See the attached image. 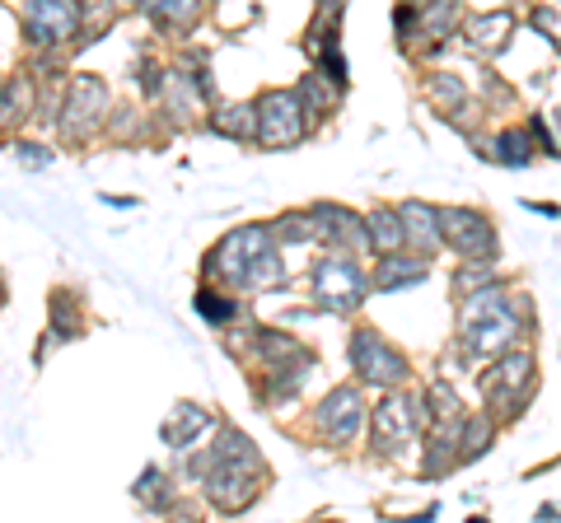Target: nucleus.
<instances>
[{
  "mask_svg": "<svg viewBox=\"0 0 561 523\" xmlns=\"http://www.w3.org/2000/svg\"><path fill=\"white\" fill-rule=\"evenodd\" d=\"M262 481H267V463L253 449V440L243 430L225 426L210 444V467L202 473V496L216 504L220 514H239L262 496Z\"/></svg>",
  "mask_w": 561,
  "mask_h": 523,
  "instance_id": "1",
  "label": "nucleus"
},
{
  "mask_svg": "<svg viewBox=\"0 0 561 523\" xmlns=\"http://www.w3.org/2000/svg\"><path fill=\"white\" fill-rule=\"evenodd\" d=\"M206 276H216L230 290H267L276 281H286V262L276 253V224L230 230L206 253Z\"/></svg>",
  "mask_w": 561,
  "mask_h": 523,
  "instance_id": "2",
  "label": "nucleus"
},
{
  "mask_svg": "<svg viewBox=\"0 0 561 523\" xmlns=\"http://www.w3.org/2000/svg\"><path fill=\"white\" fill-rule=\"evenodd\" d=\"M524 323H529V304H524L519 294H505L501 286H482V290L463 294L459 341L468 356H501L515 346Z\"/></svg>",
  "mask_w": 561,
  "mask_h": 523,
  "instance_id": "3",
  "label": "nucleus"
},
{
  "mask_svg": "<svg viewBox=\"0 0 561 523\" xmlns=\"http://www.w3.org/2000/svg\"><path fill=\"white\" fill-rule=\"evenodd\" d=\"M309 286H313V304H319V309H328V313H356L375 281L365 276V267L351 253L332 248V253H323L319 262H313Z\"/></svg>",
  "mask_w": 561,
  "mask_h": 523,
  "instance_id": "4",
  "label": "nucleus"
},
{
  "mask_svg": "<svg viewBox=\"0 0 561 523\" xmlns=\"http://www.w3.org/2000/svg\"><path fill=\"white\" fill-rule=\"evenodd\" d=\"M253 108H257V146H262V150H290V146L305 141V131H309V108H305V98L295 94V90H272V94H262Z\"/></svg>",
  "mask_w": 561,
  "mask_h": 523,
  "instance_id": "5",
  "label": "nucleus"
},
{
  "mask_svg": "<svg viewBox=\"0 0 561 523\" xmlns=\"http://www.w3.org/2000/svg\"><path fill=\"white\" fill-rule=\"evenodd\" d=\"M108 84L99 75H76L70 80V90L61 98V113H57V127L66 141H90V136L103 127V117H108Z\"/></svg>",
  "mask_w": 561,
  "mask_h": 523,
  "instance_id": "6",
  "label": "nucleus"
},
{
  "mask_svg": "<svg viewBox=\"0 0 561 523\" xmlns=\"http://www.w3.org/2000/svg\"><path fill=\"white\" fill-rule=\"evenodd\" d=\"M20 20H24V38L33 47L57 51L84 28V5L80 0H24Z\"/></svg>",
  "mask_w": 561,
  "mask_h": 523,
  "instance_id": "7",
  "label": "nucleus"
},
{
  "mask_svg": "<svg viewBox=\"0 0 561 523\" xmlns=\"http://www.w3.org/2000/svg\"><path fill=\"white\" fill-rule=\"evenodd\" d=\"M482 383V397L491 411H524L534 393V356L529 351H501V360L478 379Z\"/></svg>",
  "mask_w": 561,
  "mask_h": 523,
  "instance_id": "8",
  "label": "nucleus"
},
{
  "mask_svg": "<svg viewBox=\"0 0 561 523\" xmlns=\"http://www.w3.org/2000/svg\"><path fill=\"white\" fill-rule=\"evenodd\" d=\"M351 364H356L360 383H370V388H398L408 379V356L393 351L375 327H356V337H351Z\"/></svg>",
  "mask_w": 561,
  "mask_h": 523,
  "instance_id": "9",
  "label": "nucleus"
},
{
  "mask_svg": "<svg viewBox=\"0 0 561 523\" xmlns=\"http://www.w3.org/2000/svg\"><path fill=\"white\" fill-rule=\"evenodd\" d=\"M360 426H365V397H360V388H351V383L332 388L319 403V411H313V430H319L332 449H346L360 434Z\"/></svg>",
  "mask_w": 561,
  "mask_h": 523,
  "instance_id": "10",
  "label": "nucleus"
},
{
  "mask_svg": "<svg viewBox=\"0 0 561 523\" xmlns=\"http://www.w3.org/2000/svg\"><path fill=\"white\" fill-rule=\"evenodd\" d=\"M440 230H445V243L459 257L468 262H496V230H491V220L482 211H463V206H449L440 211Z\"/></svg>",
  "mask_w": 561,
  "mask_h": 523,
  "instance_id": "11",
  "label": "nucleus"
},
{
  "mask_svg": "<svg viewBox=\"0 0 561 523\" xmlns=\"http://www.w3.org/2000/svg\"><path fill=\"white\" fill-rule=\"evenodd\" d=\"M416 426H421V416H416V403L412 397H402V393H389L383 403L375 407V453H402L412 440H416Z\"/></svg>",
  "mask_w": 561,
  "mask_h": 523,
  "instance_id": "12",
  "label": "nucleus"
},
{
  "mask_svg": "<svg viewBox=\"0 0 561 523\" xmlns=\"http://www.w3.org/2000/svg\"><path fill=\"white\" fill-rule=\"evenodd\" d=\"M431 276V257H398V253H383L379 257V267H375V290L383 294H398V290H408V286H421Z\"/></svg>",
  "mask_w": 561,
  "mask_h": 523,
  "instance_id": "13",
  "label": "nucleus"
},
{
  "mask_svg": "<svg viewBox=\"0 0 561 523\" xmlns=\"http://www.w3.org/2000/svg\"><path fill=\"white\" fill-rule=\"evenodd\" d=\"M206 131L225 136V141H257V108L249 103H216V108L206 113Z\"/></svg>",
  "mask_w": 561,
  "mask_h": 523,
  "instance_id": "14",
  "label": "nucleus"
},
{
  "mask_svg": "<svg viewBox=\"0 0 561 523\" xmlns=\"http://www.w3.org/2000/svg\"><path fill=\"white\" fill-rule=\"evenodd\" d=\"M402 211V224H408V243L416 253H435L445 243V230H440V211L435 206H426V201H408V206H398Z\"/></svg>",
  "mask_w": 561,
  "mask_h": 523,
  "instance_id": "15",
  "label": "nucleus"
},
{
  "mask_svg": "<svg viewBox=\"0 0 561 523\" xmlns=\"http://www.w3.org/2000/svg\"><path fill=\"white\" fill-rule=\"evenodd\" d=\"M206 430H210V411L197 407V403H179V407H173V416L164 421V444L179 449V453H187Z\"/></svg>",
  "mask_w": 561,
  "mask_h": 523,
  "instance_id": "16",
  "label": "nucleus"
},
{
  "mask_svg": "<svg viewBox=\"0 0 561 523\" xmlns=\"http://www.w3.org/2000/svg\"><path fill=\"white\" fill-rule=\"evenodd\" d=\"M511 28H515L511 14L491 10V14H472V20L463 24V38L478 47V51H501L505 43H511Z\"/></svg>",
  "mask_w": 561,
  "mask_h": 523,
  "instance_id": "17",
  "label": "nucleus"
},
{
  "mask_svg": "<svg viewBox=\"0 0 561 523\" xmlns=\"http://www.w3.org/2000/svg\"><path fill=\"white\" fill-rule=\"evenodd\" d=\"M28 113H33V80L14 75V80L0 84V136H10Z\"/></svg>",
  "mask_w": 561,
  "mask_h": 523,
  "instance_id": "18",
  "label": "nucleus"
},
{
  "mask_svg": "<svg viewBox=\"0 0 561 523\" xmlns=\"http://www.w3.org/2000/svg\"><path fill=\"white\" fill-rule=\"evenodd\" d=\"M342 90H346V84H342V80H332L323 66H319V71H309V75L300 80V90H295V94L305 98L309 117H319V113H332V108H337V103H342Z\"/></svg>",
  "mask_w": 561,
  "mask_h": 523,
  "instance_id": "19",
  "label": "nucleus"
},
{
  "mask_svg": "<svg viewBox=\"0 0 561 523\" xmlns=\"http://www.w3.org/2000/svg\"><path fill=\"white\" fill-rule=\"evenodd\" d=\"M365 230H370V253H398L402 243H408V224H402V211H389V206H379L365 220Z\"/></svg>",
  "mask_w": 561,
  "mask_h": 523,
  "instance_id": "20",
  "label": "nucleus"
},
{
  "mask_svg": "<svg viewBox=\"0 0 561 523\" xmlns=\"http://www.w3.org/2000/svg\"><path fill=\"white\" fill-rule=\"evenodd\" d=\"M80 327H84V318H80L76 294H70V290H57V294H51V337L70 341V337H80Z\"/></svg>",
  "mask_w": 561,
  "mask_h": 523,
  "instance_id": "21",
  "label": "nucleus"
},
{
  "mask_svg": "<svg viewBox=\"0 0 561 523\" xmlns=\"http://www.w3.org/2000/svg\"><path fill=\"white\" fill-rule=\"evenodd\" d=\"M206 0H154V5L146 10L154 24H169V28H187V24H197V14H202Z\"/></svg>",
  "mask_w": 561,
  "mask_h": 523,
  "instance_id": "22",
  "label": "nucleus"
},
{
  "mask_svg": "<svg viewBox=\"0 0 561 523\" xmlns=\"http://www.w3.org/2000/svg\"><path fill=\"white\" fill-rule=\"evenodd\" d=\"M491 434H496V426L486 421V416H463V430H459V458H482Z\"/></svg>",
  "mask_w": 561,
  "mask_h": 523,
  "instance_id": "23",
  "label": "nucleus"
},
{
  "mask_svg": "<svg viewBox=\"0 0 561 523\" xmlns=\"http://www.w3.org/2000/svg\"><path fill=\"white\" fill-rule=\"evenodd\" d=\"M276 239L280 243H319V220H313V211H290V216H280Z\"/></svg>",
  "mask_w": 561,
  "mask_h": 523,
  "instance_id": "24",
  "label": "nucleus"
},
{
  "mask_svg": "<svg viewBox=\"0 0 561 523\" xmlns=\"http://www.w3.org/2000/svg\"><path fill=\"white\" fill-rule=\"evenodd\" d=\"M192 304H197L202 318L216 323V327H225L239 313V300H230V294H220V290H197V300H192Z\"/></svg>",
  "mask_w": 561,
  "mask_h": 523,
  "instance_id": "25",
  "label": "nucleus"
},
{
  "mask_svg": "<svg viewBox=\"0 0 561 523\" xmlns=\"http://www.w3.org/2000/svg\"><path fill=\"white\" fill-rule=\"evenodd\" d=\"M131 496H136L140 504H150V510H169V481H164L160 467H146V473H140V481L131 486Z\"/></svg>",
  "mask_w": 561,
  "mask_h": 523,
  "instance_id": "26",
  "label": "nucleus"
},
{
  "mask_svg": "<svg viewBox=\"0 0 561 523\" xmlns=\"http://www.w3.org/2000/svg\"><path fill=\"white\" fill-rule=\"evenodd\" d=\"M496 160H501V164H511V168L529 164V160H534L529 136H524V131H501V136H496Z\"/></svg>",
  "mask_w": 561,
  "mask_h": 523,
  "instance_id": "27",
  "label": "nucleus"
},
{
  "mask_svg": "<svg viewBox=\"0 0 561 523\" xmlns=\"http://www.w3.org/2000/svg\"><path fill=\"white\" fill-rule=\"evenodd\" d=\"M426 90H431V98H440L445 108H463V84L454 80V75H435Z\"/></svg>",
  "mask_w": 561,
  "mask_h": 523,
  "instance_id": "28",
  "label": "nucleus"
},
{
  "mask_svg": "<svg viewBox=\"0 0 561 523\" xmlns=\"http://www.w3.org/2000/svg\"><path fill=\"white\" fill-rule=\"evenodd\" d=\"M14 160H24L33 168H47L51 160H57V150L43 146V141H14Z\"/></svg>",
  "mask_w": 561,
  "mask_h": 523,
  "instance_id": "29",
  "label": "nucleus"
},
{
  "mask_svg": "<svg viewBox=\"0 0 561 523\" xmlns=\"http://www.w3.org/2000/svg\"><path fill=\"white\" fill-rule=\"evenodd\" d=\"M454 14H459V0H431L426 5V33H445L454 24Z\"/></svg>",
  "mask_w": 561,
  "mask_h": 523,
  "instance_id": "30",
  "label": "nucleus"
},
{
  "mask_svg": "<svg viewBox=\"0 0 561 523\" xmlns=\"http://www.w3.org/2000/svg\"><path fill=\"white\" fill-rule=\"evenodd\" d=\"M529 20H534V28H538V33H548V43H552V47H561V10L538 5V10L529 14Z\"/></svg>",
  "mask_w": 561,
  "mask_h": 523,
  "instance_id": "31",
  "label": "nucleus"
},
{
  "mask_svg": "<svg viewBox=\"0 0 561 523\" xmlns=\"http://www.w3.org/2000/svg\"><path fill=\"white\" fill-rule=\"evenodd\" d=\"M486 281H491L486 271H468V267H463L459 276H454V294H472V290H482Z\"/></svg>",
  "mask_w": 561,
  "mask_h": 523,
  "instance_id": "32",
  "label": "nucleus"
},
{
  "mask_svg": "<svg viewBox=\"0 0 561 523\" xmlns=\"http://www.w3.org/2000/svg\"><path fill=\"white\" fill-rule=\"evenodd\" d=\"M0 304H5V281H0Z\"/></svg>",
  "mask_w": 561,
  "mask_h": 523,
  "instance_id": "33",
  "label": "nucleus"
},
{
  "mask_svg": "<svg viewBox=\"0 0 561 523\" xmlns=\"http://www.w3.org/2000/svg\"><path fill=\"white\" fill-rule=\"evenodd\" d=\"M557 121H561V108H557Z\"/></svg>",
  "mask_w": 561,
  "mask_h": 523,
  "instance_id": "34",
  "label": "nucleus"
}]
</instances>
